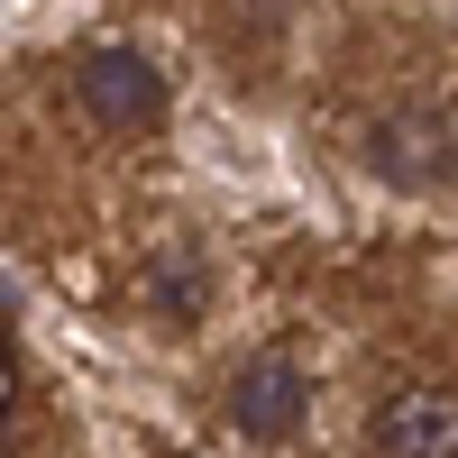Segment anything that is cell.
<instances>
[{
    "mask_svg": "<svg viewBox=\"0 0 458 458\" xmlns=\"http://www.w3.org/2000/svg\"><path fill=\"white\" fill-rule=\"evenodd\" d=\"M73 101H83V120L110 129V138H147L165 120V73L147 64L138 47H92L73 64Z\"/></svg>",
    "mask_w": 458,
    "mask_h": 458,
    "instance_id": "obj_1",
    "label": "cell"
},
{
    "mask_svg": "<svg viewBox=\"0 0 458 458\" xmlns=\"http://www.w3.org/2000/svg\"><path fill=\"white\" fill-rule=\"evenodd\" d=\"M302 412H312V376H302L293 349H257L239 376H229V422L248 440H293Z\"/></svg>",
    "mask_w": 458,
    "mask_h": 458,
    "instance_id": "obj_2",
    "label": "cell"
},
{
    "mask_svg": "<svg viewBox=\"0 0 458 458\" xmlns=\"http://www.w3.org/2000/svg\"><path fill=\"white\" fill-rule=\"evenodd\" d=\"M376 458H458V394L412 376L376 403Z\"/></svg>",
    "mask_w": 458,
    "mask_h": 458,
    "instance_id": "obj_3",
    "label": "cell"
},
{
    "mask_svg": "<svg viewBox=\"0 0 458 458\" xmlns=\"http://www.w3.org/2000/svg\"><path fill=\"white\" fill-rule=\"evenodd\" d=\"M367 157H376V174H394V183H431V174H449V129L422 120V110H403V120L367 129Z\"/></svg>",
    "mask_w": 458,
    "mask_h": 458,
    "instance_id": "obj_4",
    "label": "cell"
},
{
    "mask_svg": "<svg viewBox=\"0 0 458 458\" xmlns=\"http://www.w3.org/2000/svg\"><path fill=\"white\" fill-rule=\"evenodd\" d=\"M147 293H157L165 321H193L202 312V266L193 257H157V266H147Z\"/></svg>",
    "mask_w": 458,
    "mask_h": 458,
    "instance_id": "obj_5",
    "label": "cell"
}]
</instances>
